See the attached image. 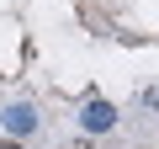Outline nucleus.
I'll return each mask as SVG.
<instances>
[{"label": "nucleus", "instance_id": "obj_2", "mask_svg": "<svg viewBox=\"0 0 159 149\" xmlns=\"http://www.w3.org/2000/svg\"><path fill=\"white\" fill-rule=\"evenodd\" d=\"M6 128H11V133H32V128H37V112H32V107H11V112H6Z\"/></svg>", "mask_w": 159, "mask_h": 149}, {"label": "nucleus", "instance_id": "obj_3", "mask_svg": "<svg viewBox=\"0 0 159 149\" xmlns=\"http://www.w3.org/2000/svg\"><path fill=\"white\" fill-rule=\"evenodd\" d=\"M0 149H21V144H16V138H0Z\"/></svg>", "mask_w": 159, "mask_h": 149}, {"label": "nucleus", "instance_id": "obj_1", "mask_svg": "<svg viewBox=\"0 0 159 149\" xmlns=\"http://www.w3.org/2000/svg\"><path fill=\"white\" fill-rule=\"evenodd\" d=\"M80 123H85V133H111L117 128V107L111 101H90L85 112H80Z\"/></svg>", "mask_w": 159, "mask_h": 149}]
</instances>
